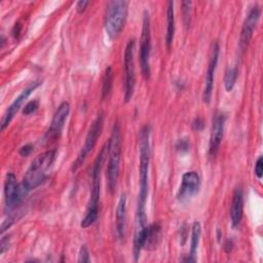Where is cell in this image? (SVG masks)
Returning a JSON list of instances; mask_svg holds the SVG:
<instances>
[{"label":"cell","mask_w":263,"mask_h":263,"mask_svg":"<svg viewBox=\"0 0 263 263\" xmlns=\"http://www.w3.org/2000/svg\"><path fill=\"white\" fill-rule=\"evenodd\" d=\"M140 166H139V195L137 203L136 231H140L146 226V200L148 196V171L150 162V128L145 125L140 132Z\"/></svg>","instance_id":"obj_1"},{"label":"cell","mask_w":263,"mask_h":263,"mask_svg":"<svg viewBox=\"0 0 263 263\" xmlns=\"http://www.w3.org/2000/svg\"><path fill=\"white\" fill-rule=\"evenodd\" d=\"M108 154V143L102 148L100 153L98 154L91 172V191L90 197L87 204V210L85 213V217L81 221V227L86 228L92 225L98 218L99 211V200H100V191H101V170L103 165V161L105 156Z\"/></svg>","instance_id":"obj_2"},{"label":"cell","mask_w":263,"mask_h":263,"mask_svg":"<svg viewBox=\"0 0 263 263\" xmlns=\"http://www.w3.org/2000/svg\"><path fill=\"white\" fill-rule=\"evenodd\" d=\"M108 154L109 161L107 168V185L109 191L113 193L119 177L121 159V135L117 123L113 125L111 137L108 142Z\"/></svg>","instance_id":"obj_3"},{"label":"cell","mask_w":263,"mask_h":263,"mask_svg":"<svg viewBox=\"0 0 263 263\" xmlns=\"http://www.w3.org/2000/svg\"><path fill=\"white\" fill-rule=\"evenodd\" d=\"M55 159V150H47L39 155L32 161L30 167L23 179V185L29 190L38 187L45 179L47 170L51 166Z\"/></svg>","instance_id":"obj_4"},{"label":"cell","mask_w":263,"mask_h":263,"mask_svg":"<svg viewBox=\"0 0 263 263\" xmlns=\"http://www.w3.org/2000/svg\"><path fill=\"white\" fill-rule=\"evenodd\" d=\"M127 17V2L113 0L108 2L105 14V31L110 39H115L122 31Z\"/></svg>","instance_id":"obj_5"},{"label":"cell","mask_w":263,"mask_h":263,"mask_svg":"<svg viewBox=\"0 0 263 263\" xmlns=\"http://www.w3.org/2000/svg\"><path fill=\"white\" fill-rule=\"evenodd\" d=\"M161 237V227L159 224H151L137 231L134 239V256L138 260L143 249L154 250L157 248Z\"/></svg>","instance_id":"obj_6"},{"label":"cell","mask_w":263,"mask_h":263,"mask_svg":"<svg viewBox=\"0 0 263 263\" xmlns=\"http://www.w3.org/2000/svg\"><path fill=\"white\" fill-rule=\"evenodd\" d=\"M103 125H104V115L103 113H99L88 129V133L85 137L84 145L82 146L76 160L73 162V166H72L73 171L78 170L83 164L87 155L91 152V150L96 146L97 141L103 130Z\"/></svg>","instance_id":"obj_7"},{"label":"cell","mask_w":263,"mask_h":263,"mask_svg":"<svg viewBox=\"0 0 263 263\" xmlns=\"http://www.w3.org/2000/svg\"><path fill=\"white\" fill-rule=\"evenodd\" d=\"M30 191L23 185L17 184L16 178L13 173H8L4 182V196H5V209L11 212L16 209L28 195Z\"/></svg>","instance_id":"obj_8"},{"label":"cell","mask_w":263,"mask_h":263,"mask_svg":"<svg viewBox=\"0 0 263 263\" xmlns=\"http://www.w3.org/2000/svg\"><path fill=\"white\" fill-rule=\"evenodd\" d=\"M135 39L128 40L124 49V101L127 103L130 101L135 84H136V69H135Z\"/></svg>","instance_id":"obj_9"},{"label":"cell","mask_w":263,"mask_h":263,"mask_svg":"<svg viewBox=\"0 0 263 263\" xmlns=\"http://www.w3.org/2000/svg\"><path fill=\"white\" fill-rule=\"evenodd\" d=\"M151 30H150V17L147 11L144 12L142 34L140 38V65L142 73L146 79L150 77V50H151Z\"/></svg>","instance_id":"obj_10"},{"label":"cell","mask_w":263,"mask_h":263,"mask_svg":"<svg viewBox=\"0 0 263 263\" xmlns=\"http://www.w3.org/2000/svg\"><path fill=\"white\" fill-rule=\"evenodd\" d=\"M70 113V105L68 102H63L57 109V111L53 114V117L51 119L50 125L44 136V141L49 143L57 139L62 134L63 127L65 125V122L68 118V115Z\"/></svg>","instance_id":"obj_11"},{"label":"cell","mask_w":263,"mask_h":263,"mask_svg":"<svg viewBox=\"0 0 263 263\" xmlns=\"http://www.w3.org/2000/svg\"><path fill=\"white\" fill-rule=\"evenodd\" d=\"M219 53H220V47L217 42L213 43L212 49H211V55L210 61L205 73V79H204V87L202 91V101L205 104H209L212 99L213 93V87H214V76L215 71L217 68L218 60H219Z\"/></svg>","instance_id":"obj_12"},{"label":"cell","mask_w":263,"mask_h":263,"mask_svg":"<svg viewBox=\"0 0 263 263\" xmlns=\"http://www.w3.org/2000/svg\"><path fill=\"white\" fill-rule=\"evenodd\" d=\"M39 81H34L31 84H29L26 88L22 90V92L14 99V101L10 104V106L5 111L2 119H1V130H4L14 117V115L18 112V110L22 108L23 104L27 100V98L39 86Z\"/></svg>","instance_id":"obj_13"},{"label":"cell","mask_w":263,"mask_h":263,"mask_svg":"<svg viewBox=\"0 0 263 263\" xmlns=\"http://www.w3.org/2000/svg\"><path fill=\"white\" fill-rule=\"evenodd\" d=\"M226 121L225 113L217 111L213 116V124L210 137V147L209 153L211 156H215L220 148L223 136H224V126Z\"/></svg>","instance_id":"obj_14"},{"label":"cell","mask_w":263,"mask_h":263,"mask_svg":"<svg viewBox=\"0 0 263 263\" xmlns=\"http://www.w3.org/2000/svg\"><path fill=\"white\" fill-rule=\"evenodd\" d=\"M260 8L258 5H255L249 12V14L247 15L242 28H241V32H240V37H239V49L241 51V53H243L252 39L254 30L257 26V23L259 21L260 17Z\"/></svg>","instance_id":"obj_15"},{"label":"cell","mask_w":263,"mask_h":263,"mask_svg":"<svg viewBox=\"0 0 263 263\" xmlns=\"http://www.w3.org/2000/svg\"><path fill=\"white\" fill-rule=\"evenodd\" d=\"M200 188V177L196 172H186L182 176V183L178 192L180 200L188 199L195 195Z\"/></svg>","instance_id":"obj_16"},{"label":"cell","mask_w":263,"mask_h":263,"mask_svg":"<svg viewBox=\"0 0 263 263\" xmlns=\"http://www.w3.org/2000/svg\"><path fill=\"white\" fill-rule=\"evenodd\" d=\"M243 213V194L241 188H236L232 195L231 208H230V219L233 227H236L241 219Z\"/></svg>","instance_id":"obj_17"},{"label":"cell","mask_w":263,"mask_h":263,"mask_svg":"<svg viewBox=\"0 0 263 263\" xmlns=\"http://www.w3.org/2000/svg\"><path fill=\"white\" fill-rule=\"evenodd\" d=\"M125 227H126V196L121 194L117 209H116V231L120 239H123L125 236Z\"/></svg>","instance_id":"obj_18"},{"label":"cell","mask_w":263,"mask_h":263,"mask_svg":"<svg viewBox=\"0 0 263 263\" xmlns=\"http://www.w3.org/2000/svg\"><path fill=\"white\" fill-rule=\"evenodd\" d=\"M201 234V226L200 223L195 221L192 225L191 230V240H190V252L188 257L185 259V261L189 262H195L196 261V252L199 243V238Z\"/></svg>","instance_id":"obj_19"},{"label":"cell","mask_w":263,"mask_h":263,"mask_svg":"<svg viewBox=\"0 0 263 263\" xmlns=\"http://www.w3.org/2000/svg\"><path fill=\"white\" fill-rule=\"evenodd\" d=\"M166 35H165V41L166 45L170 48L175 34V11H174V2L168 1L167 7H166Z\"/></svg>","instance_id":"obj_20"},{"label":"cell","mask_w":263,"mask_h":263,"mask_svg":"<svg viewBox=\"0 0 263 263\" xmlns=\"http://www.w3.org/2000/svg\"><path fill=\"white\" fill-rule=\"evenodd\" d=\"M113 85V70L111 67H107L103 76L102 83V99H107L112 90Z\"/></svg>","instance_id":"obj_21"},{"label":"cell","mask_w":263,"mask_h":263,"mask_svg":"<svg viewBox=\"0 0 263 263\" xmlns=\"http://www.w3.org/2000/svg\"><path fill=\"white\" fill-rule=\"evenodd\" d=\"M236 78H237V69L235 67L228 68L226 70L225 77H224V85H225V89L227 91H231L232 90V88L235 85Z\"/></svg>","instance_id":"obj_22"},{"label":"cell","mask_w":263,"mask_h":263,"mask_svg":"<svg viewBox=\"0 0 263 263\" xmlns=\"http://www.w3.org/2000/svg\"><path fill=\"white\" fill-rule=\"evenodd\" d=\"M39 107V103L38 101H31L29 102L25 107H24V110H23V114L24 115H29V114H32L34 113Z\"/></svg>","instance_id":"obj_23"},{"label":"cell","mask_w":263,"mask_h":263,"mask_svg":"<svg viewBox=\"0 0 263 263\" xmlns=\"http://www.w3.org/2000/svg\"><path fill=\"white\" fill-rule=\"evenodd\" d=\"M78 262H90L89 252H88L87 247H86L85 245L81 246V248H80L79 257H78Z\"/></svg>","instance_id":"obj_24"},{"label":"cell","mask_w":263,"mask_h":263,"mask_svg":"<svg viewBox=\"0 0 263 263\" xmlns=\"http://www.w3.org/2000/svg\"><path fill=\"white\" fill-rule=\"evenodd\" d=\"M191 2L190 1H184L182 3L183 6V15H184V20H185V24L186 26H188L189 24V18H190V7H191Z\"/></svg>","instance_id":"obj_25"},{"label":"cell","mask_w":263,"mask_h":263,"mask_svg":"<svg viewBox=\"0 0 263 263\" xmlns=\"http://www.w3.org/2000/svg\"><path fill=\"white\" fill-rule=\"evenodd\" d=\"M255 175L258 179H261L263 176V157L260 156L255 164Z\"/></svg>","instance_id":"obj_26"},{"label":"cell","mask_w":263,"mask_h":263,"mask_svg":"<svg viewBox=\"0 0 263 263\" xmlns=\"http://www.w3.org/2000/svg\"><path fill=\"white\" fill-rule=\"evenodd\" d=\"M32 151H33V146L30 145V144H27V145L23 146V147L20 149V155L26 157V156L30 155Z\"/></svg>","instance_id":"obj_27"},{"label":"cell","mask_w":263,"mask_h":263,"mask_svg":"<svg viewBox=\"0 0 263 263\" xmlns=\"http://www.w3.org/2000/svg\"><path fill=\"white\" fill-rule=\"evenodd\" d=\"M89 4V1H85V0H80V1H78L77 2V4H76V10H77V12L78 13H82L84 10H85V8H86V6Z\"/></svg>","instance_id":"obj_28"},{"label":"cell","mask_w":263,"mask_h":263,"mask_svg":"<svg viewBox=\"0 0 263 263\" xmlns=\"http://www.w3.org/2000/svg\"><path fill=\"white\" fill-rule=\"evenodd\" d=\"M203 126H204V122H203V120L201 119V118H196L193 122H192V128L194 129V130H201L202 128H203Z\"/></svg>","instance_id":"obj_29"},{"label":"cell","mask_w":263,"mask_h":263,"mask_svg":"<svg viewBox=\"0 0 263 263\" xmlns=\"http://www.w3.org/2000/svg\"><path fill=\"white\" fill-rule=\"evenodd\" d=\"M9 240H8V236L7 237H2L1 239V254H3L5 252V250H7L9 247Z\"/></svg>","instance_id":"obj_30"},{"label":"cell","mask_w":263,"mask_h":263,"mask_svg":"<svg viewBox=\"0 0 263 263\" xmlns=\"http://www.w3.org/2000/svg\"><path fill=\"white\" fill-rule=\"evenodd\" d=\"M177 147L179 148V149H185V150H187L188 149V147H189V145H188V143L186 142V141H184V140H181L180 142H179V144L177 145Z\"/></svg>","instance_id":"obj_31"},{"label":"cell","mask_w":263,"mask_h":263,"mask_svg":"<svg viewBox=\"0 0 263 263\" xmlns=\"http://www.w3.org/2000/svg\"><path fill=\"white\" fill-rule=\"evenodd\" d=\"M232 241L230 240V239H228L227 240V242H226V245H225V250H226V252L227 253H229L230 251H231V249H232Z\"/></svg>","instance_id":"obj_32"}]
</instances>
